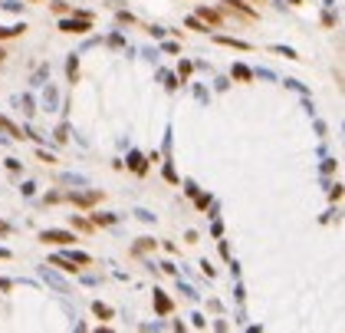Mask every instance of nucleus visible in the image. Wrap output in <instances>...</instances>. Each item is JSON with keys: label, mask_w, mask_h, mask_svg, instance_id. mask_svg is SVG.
I'll use <instances>...</instances> for the list:
<instances>
[{"label": "nucleus", "mask_w": 345, "mask_h": 333, "mask_svg": "<svg viewBox=\"0 0 345 333\" xmlns=\"http://www.w3.org/2000/svg\"><path fill=\"white\" fill-rule=\"evenodd\" d=\"M59 30H66V33H86V30H92V20H89V17L66 20V23H59Z\"/></svg>", "instance_id": "nucleus-1"}, {"label": "nucleus", "mask_w": 345, "mask_h": 333, "mask_svg": "<svg viewBox=\"0 0 345 333\" xmlns=\"http://www.w3.org/2000/svg\"><path fill=\"white\" fill-rule=\"evenodd\" d=\"M40 241H46V244H73L76 238L69 231H43V234H40Z\"/></svg>", "instance_id": "nucleus-2"}, {"label": "nucleus", "mask_w": 345, "mask_h": 333, "mask_svg": "<svg viewBox=\"0 0 345 333\" xmlns=\"http://www.w3.org/2000/svg\"><path fill=\"white\" fill-rule=\"evenodd\" d=\"M99 198H102L99 191H76V195H69V201H73V205H82V208H89V205H96Z\"/></svg>", "instance_id": "nucleus-3"}, {"label": "nucleus", "mask_w": 345, "mask_h": 333, "mask_svg": "<svg viewBox=\"0 0 345 333\" xmlns=\"http://www.w3.org/2000/svg\"><path fill=\"white\" fill-rule=\"evenodd\" d=\"M155 310L158 313H171V297L161 294V290H155Z\"/></svg>", "instance_id": "nucleus-4"}, {"label": "nucleus", "mask_w": 345, "mask_h": 333, "mask_svg": "<svg viewBox=\"0 0 345 333\" xmlns=\"http://www.w3.org/2000/svg\"><path fill=\"white\" fill-rule=\"evenodd\" d=\"M201 20H204V23H214V27H217L224 17H220V10H204V7H201Z\"/></svg>", "instance_id": "nucleus-5"}, {"label": "nucleus", "mask_w": 345, "mask_h": 333, "mask_svg": "<svg viewBox=\"0 0 345 333\" xmlns=\"http://www.w3.org/2000/svg\"><path fill=\"white\" fill-rule=\"evenodd\" d=\"M92 313H96V317H102V320H112V307H106V303H92Z\"/></svg>", "instance_id": "nucleus-6"}, {"label": "nucleus", "mask_w": 345, "mask_h": 333, "mask_svg": "<svg viewBox=\"0 0 345 333\" xmlns=\"http://www.w3.org/2000/svg\"><path fill=\"white\" fill-rule=\"evenodd\" d=\"M129 165H132V172H135V175H145V168H148L141 155H132V158H129Z\"/></svg>", "instance_id": "nucleus-7"}, {"label": "nucleus", "mask_w": 345, "mask_h": 333, "mask_svg": "<svg viewBox=\"0 0 345 333\" xmlns=\"http://www.w3.org/2000/svg\"><path fill=\"white\" fill-rule=\"evenodd\" d=\"M234 79H240V83H250V79H253V73H250L247 66H240V63H237V66H234Z\"/></svg>", "instance_id": "nucleus-8"}, {"label": "nucleus", "mask_w": 345, "mask_h": 333, "mask_svg": "<svg viewBox=\"0 0 345 333\" xmlns=\"http://www.w3.org/2000/svg\"><path fill=\"white\" fill-rule=\"evenodd\" d=\"M217 43H224V46H237V50H247V43H240V40H230V36H217Z\"/></svg>", "instance_id": "nucleus-9"}, {"label": "nucleus", "mask_w": 345, "mask_h": 333, "mask_svg": "<svg viewBox=\"0 0 345 333\" xmlns=\"http://www.w3.org/2000/svg\"><path fill=\"white\" fill-rule=\"evenodd\" d=\"M92 221H96V224H112V221H115V214H96Z\"/></svg>", "instance_id": "nucleus-10"}, {"label": "nucleus", "mask_w": 345, "mask_h": 333, "mask_svg": "<svg viewBox=\"0 0 345 333\" xmlns=\"http://www.w3.org/2000/svg\"><path fill=\"white\" fill-rule=\"evenodd\" d=\"M76 228H82V231H92V221H82V218H73Z\"/></svg>", "instance_id": "nucleus-11"}, {"label": "nucleus", "mask_w": 345, "mask_h": 333, "mask_svg": "<svg viewBox=\"0 0 345 333\" xmlns=\"http://www.w3.org/2000/svg\"><path fill=\"white\" fill-rule=\"evenodd\" d=\"M3 56H7V53H3V50H0V63H3Z\"/></svg>", "instance_id": "nucleus-12"}]
</instances>
